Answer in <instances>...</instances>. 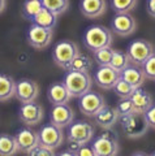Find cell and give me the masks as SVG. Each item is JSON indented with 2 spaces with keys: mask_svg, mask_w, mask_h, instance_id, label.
<instances>
[{
  "mask_svg": "<svg viewBox=\"0 0 155 156\" xmlns=\"http://www.w3.org/2000/svg\"><path fill=\"white\" fill-rule=\"evenodd\" d=\"M120 73L110 65H100L94 74V83L102 90H112L115 83L119 81Z\"/></svg>",
  "mask_w": 155,
  "mask_h": 156,
  "instance_id": "13",
  "label": "cell"
},
{
  "mask_svg": "<svg viewBox=\"0 0 155 156\" xmlns=\"http://www.w3.org/2000/svg\"><path fill=\"white\" fill-rule=\"evenodd\" d=\"M147 12L150 16L155 18V0H147Z\"/></svg>",
  "mask_w": 155,
  "mask_h": 156,
  "instance_id": "38",
  "label": "cell"
},
{
  "mask_svg": "<svg viewBox=\"0 0 155 156\" xmlns=\"http://www.w3.org/2000/svg\"><path fill=\"white\" fill-rule=\"evenodd\" d=\"M14 136H16V140H17V144H18V150H20L21 152H25V154H29L38 143H39L38 133L30 128L20 129Z\"/></svg>",
  "mask_w": 155,
  "mask_h": 156,
  "instance_id": "17",
  "label": "cell"
},
{
  "mask_svg": "<svg viewBox=\"0 0 155 156\" xmlns=\"http://www.w3.org/2000/svg\"><path fill=\"white\" fill-rule=\"evenodd\" d=\"M29 155H35V156H54L55 155V151L52 147H48L46 144H42V143H38L35 147H34Z\"/></svg>",
  "mask_w": 155,
  "mask_h": 156,
  "instance_id": "34",
  "label": "cell"
},
{
  "mask_svg": "<svg viewBox=\"0 0 155 156\" xmlns=\"http://www.w3.org/2000/svg\"><path fill=\"white\" fill-rule=\"evenodd\" d=\"M81 146H82V144L74 142V140H69V139H68V150H69L70 152H73L74 155H77V151L80 150Z\"/></svg>",
  "mask_w": 155,
  "mask_h": 156,
  "instance_id": "37",
  "label": "cell"
},
{
  "mask_svg": "<svg viewBox=\"0 0 155 156\" xmlns=\"http://www.w3.org/2000/svg\"><path fill=\"white\" fill-rule=\"evenodd\" d=\"M80 52L78 46L74 42L70 41H61L54 47L52 50V58H54L55 64L59 65L63 69H67L69 62L72 61L77 53Z\"/></svg>",
  "mask_w": 155,
  "mask_h": 156,
  "instance_id": "6",
  "label": "cell"
},
{
  "mask_svg": "<svg viewBox=\"0 0 155 156\" xmlns=\"http://www.w3.org/2000/svg\"><path fill=\"white\" fill-rule=\"evenodd\" d=\"M43 9L42 0H26L22 5V14L27 20H31Z\"/></svg>",
  "mask_w": 155,
  "mask_h": 156,
  "instance_id": "27",
  "label": "cell"
},
{
  "mask_svg": "<svg viewBox=\"0 0 155 156\" xmlns=\"http://www.w3.org/2000/svg\"><path fill=\"white\" fill-rule=\"evenodd\" d=\"M112 53H114V50L111 48V46L99 48V50L94 51V60L99 66L100 65H110L111 58H112Z\"/></svg>",
  "mask_w": 155,
  "mask_h": 156,
  "instance_id": "31",
  "label": "cell"
},
{
  "mask_svg": "<svg viewBox=\"0 0 155 156\" xmlns=\"http://www.w3.org/2000/svg\"><path fill=\"white\" fill-rule=\"evenodd\" d=\"M128 56L130 62L134 65L141 66L147 58L155 53V47L151 42L145 41V39H135L128 46Z\"/></svg>",
  "mask_w": 155,
  "mask_h": 156,
  "instance_id": "5",
  "label": "cell"
},
{
  "mask_svg": "<svg viewBox=\"0 0 155 156\" xmlns=\"http://www.w3.org/2000/svg\"><path fill=\"white\" fill-rule=\"evenodd\" d=\"M56 22H57V14L52 13L51 11H48V9L45 7H43L42 11L33 18V23H37V25L46 27V29H51V30L55 29Z\"/></svg>",
  "mask_w": 155,
  "mask_h": 156,
  "instance_id": "23",
  "label": "cell"
},
{
  "mask_svg": "<svg viewBox=\"0 0 155 156\" xmlns=\"http://www.w3.org/2000/svg\"><path fill=\"white\" fill-rule=\"evenodd\" d=\"M106 104V100L102 94L95 91H88L84 95L78 96V108L82 115L86 117H94L102 107Z\"/></svg>",
  "mask_w": 155,
  "mask_h": 156,
  "instance_id": "8",
  "label": "cell"
},
{
  "mask_svg": "<svg viewBox=\"0 0 155 156\" xmlns=\"http://www.w3.org/2000/svg\"><path fill=\"white\" fill-rule=\"evenodd\" d=\"M50 121L59 128H67L72 121H74V112L70 105L67 104H57L54 105L50 112Z\"/></svg>",
  "mask_w": 155,
  "mask_h": 156,
  "instance_id": "15",
  "label": "cell"
},
{
  "mask_svg": "<svg viewBox=\"0 0 155 156\" xmlns=\"http://www.w3.org/2000/svg\"><path fill=\"white\" fill-rule=\"evenodd\" d=\"M94 133L95 129L90 122H86V121H74L73 122L72 121L68 125L67 135L69 140H74L80 144H86L93 139Z\"/></svg>",
  "mask_w": 155,
  "mask_h": 156,
  "instance_id": "7",
  "label": "cell"
},
{
  "mask_svg": "<svg viewBox=\"0 0 155 156\" xmlns=\"http://www.w3.org/2000/svg\"><path fill=\"white\" fill-rule=\"evenodd\" d=\"M119 120L120 124H121L124 134L130 139L141 138L149 130V124L146 121V117H145V113L133 112L130 115L119 117Z\"/></svg>",
  "mask_w": 155,
  "mask_h": 156,
  "instance_id": "3",
  "label": "cell"
},
{
  "mask_svg": "<svg viewBox=\"0 0 155 156\" xmlns=\"http://www.w3.org/2000/svg\"><path fill=\"white\" fill-rule=\"evenodd\" d=\"M112 90L115 91V94L117 95L120 99H125V98H130V95H132L133 91L135 90V87H133L129 82H127L125 80H123V78L120 77L119 81L115 83Z\"/></svg>",
  "mask_w": 155,
  "mask_h": 156,
  "instance_id": "29",
  "label": "cell"
},
{
  "mask_svg": "<svg viewBox=\"0 0 155 156\" xmlns=\"http://www.w3.org/2000/svg\"><path fill=\"white\" fill-rule=\"evenodd\" d=\"M145 117H146L149 128L155 129V104H153L146 112H145Z\"/></svg>",
  "mask_w": 155,
  "mask_h": 156,
  "instance_id": "35",
  "label": "cell"
},
{
  "mask_svg": "<svg viewBox=\"0 0 155 156\" xmlns=\"http://www.w3.org/2000/svg\"><path fill=\"white\" fill-rule=\"evenodd\" d=\"M94 121L102 129H112L115 124L119 121V113L115 107L104 104L94 115Z\"/></svg>",
  "mask_w": 155,
  "mask_h": 156,
  "instance_id": "16",
  "label": "cell"
},
{
  "mask_svg": "<svg viewBox=\"0 0 155 156\" xmlns=\"http://www.w3.org/2000/svg\"><path fill=\"white\" fill-rule=\"evenodd\" d=\"M137 30V21L130 13H116L111 21V31L119 37H129Z\"/></svg>",
  "mask_w": 155,
  "mask_h": 156,
  "instance_id": "9",
  "label": "cell"
},
{
  "mask_svg": "<svg viewBox=\"0 0 155 156\" xmlns=\"http://www.w3.org/2000/svg\"><path fill=\"white\" fill-rule=\"evenodd\" d=\"M93 68V60L84 53L78 52L77 55L72 58L67 70H77V72H90Z\"/></svg>",
  "mask_w": 155,
  "mask_h": 156,
  "instance_id": "24",
  "label": "cell"
},
{
  "mask_svg": "<svg viewBox=\"0 0 155 156\" xmlns=\"http://www.w3.org/2000/svg\"><path fill=\"white\" fill-rule=\"evenodd\" d=\"M130 58L128 56L127 52H123V51H114L112 53V58H111V62H110V66H112L115 70H117L119 73L124 70L128 65H130Z\"/></svg>",
  "mask_w": 155,
  "mask_h": 156,
  "instance_id": "26",
  "label": "cell"
},
{
  "mask_svg": "<svg viewBox=\"0 0 155 156\" xmlns=\"http://www.w3.org/2000/svg\"><path fill=\"white\" fill-rule=\"evenodd\" d=\"M80 11L88 18H99L107 11L106 0H81Z\"/></svg>",
  "mask_w": 155,
  "mask_h": 156,
  "instance_id": "19",
  "label": "cell"
},
{
  "mask_svg": "<svg viewBox=\"0 0 155 156\" xmlns=\"http://www.w3.org/2000/svg\"><path fill=\"white\" fill-rule=\"evenodd\" d=\"M82 41H84V44L88 50L94 52L99 48L112 44L114 33L103 25H93L85 30Z\"/></svg>",
  "mask_w": 155,
  "mask_h": 156,
  "instance_id": "1",
  "label": "cell"
},
{
  "mask_svg": "<svg viewBox=\"0 0 155 156\" xmlns=\"http://www.w3.org/2000/svg\"><path fill=\"white\" fill-rule=\"evenodd\" d=\"M43 117H45V111L42 105L34 101H27L22 103L20 108V120L27 126H34L42 122Z\"/></svg>",
  "mask_w": 155,
  "mask_h": 156,
  "instance_id": "12",
  "label": "cell"
},
{
  "mask_svg": "<svg viewBox=\"0 0 155 156\" xmlns=\"http://www.w3.org/2000/svg\"><path fill=\"white\" fill-rule=\"evenodd\" d=\"M120 77L125 80L127 82H129L133 87H141L145 82V76H143V72L141 69V66L138 65H134V64H130L125 68L124 70L120 72Z\"/></svg>",
  "mask_w": 155,
  "mask_h": 156,
  "instance_id": "21",
  "label": "cell"
},
{
  "mask_svg": "<svg viewBox=\"0 0 155 156\" xmlns=\"http://www.w3.org/2000/svg\"><path fill=\"white\" fill-rule=\"evenodd\" d=\"M94 152L96 156H114L119 154V142L116 133L111 129H104L99 136L94 139L93 144Z\"/></svg>",
  "mask_w": 155,
  "mask_h": 156,
  "instance_id": "4",
  "label": "cell"
},
{
  "mask_svg": "<svg viewBox=\"0 0 155 156\" xmlns=\"http://www.w3.org/2000/svg\"><path fill=\"white\" fill-rule=\"evenodd\" d=\"M141 69H142L143 76L146 80L155 81V53H153L141 65Z\"/></svg>",
  "mask_w": 155,
  "mask_h": 156,
  "instance_id": "32",
  "label": "cell"
},
{
  "mask_svg": "<svg viewBox=\"0 0 155 156\" xmlns=\"http://www.w3.org/2000/svg\"><path fill=\"white\" fill-rule=\"evenodd\" d=\"M16 136L9 134H0V156H11L18 152Z\"/></svg>",
  "mask_w": 155,
  "mask_h": 156,
  "instance_id": "25",
  "label": "cell"
},
{
  "mask_svg": "<svg viewBox=\"0 0 155 156\" xmlns=\"http://www.w3.org/2000/svg\"><path fill=\"white\" fill-rule=\"evenodd\" d=\"M115 13H129L137 7V0H111Z\"/></svg>",
  "mask_w": 155,
  "mask_h": 156,
  "instance_id": "30",
  "label": "cell"
},
{
  "mask_svg": "<svg viewBox=\"0 0 155 156\" xmlns=\"http://www.w3.org/2000/svg\"><path fill=\"white\" fill-rule=\"evenodd\" d=\"M52 38H54V30L51 29L42 27L37 23L29 27L27 31V42L31 47L37 48V50H43L51 44Z\"/></svg>",
  "mask_w": 155,
  "mask_h": 156,
  "instance_id": "10",
  "label": "cell"
},
{
  "mask_svg": "<svg viewBox=\"0 0 155 156\" xmlns=\"http://www.w3.org/2000/svg\"><path fill=\"white\" fill-rule=\"evenodd\" d=\"M77 155L78 156H96L93 147H91V146H86V144L81 146L80 150L77 151Z\"/></svg>",
  "mask_w": 155,
  "mask_h": 156,
  "instance_id": "36",
  "label": "cell"
},
{
  "mask_svg": "<svg viewBox=\"0 0 155 156\" xmlns=\"http://www.w3.org/2000/svg\"><path fill=\"white\" fill-rule=\"evenodd\" d=\"M5 7H7V0H0V13L5 11Z\"/></svg>",
  "mask_w": 155,
  "mask_h": 156,
  "instance_id": "39",
  "label": "cell"
},
{
  "mask_svg": "<svg viewBox=\"0 0 155 156\" xmlns=\"http://www.w3.org/2000/svg\"><path fill=\"white\" fill-rule=\"evenodd\" d=\"M42 4L45 8L57 16L64 13L69 8V0H42Z\"/></svg>",
  "mask_w": 155,
  "mask_h": 156,
  "instance_id": "28",
  "label": "cell"
},
{
  "mask_svg": "<svg viewBox=\"0 0 155 156\" xmlns=\"http://www.w3.org/2000/svg\"><path fill=\"white\" fill-rule=\"evenodd\" d=\"M47 98H48V100H50L51 104L57 105V104L69 103V100L73 96H72L69 90L67 89L64 82H55V83H52L50 87H48Z\"/></svg>",
  "mask_w": 155,
  "mask_h": 156,
  "instance_id": "18",
  "label": "cell"
},
{
  "mask_svg": "<svg viewBox=\"0 0 155 156\" xmlns=\"http://www.w3.org/2000/svg\"><path fill=\"white\" fill-rule=\"evenodd\" d=\"M153 155H154V156H155V152H153Z\"/></svg>",
  "mask_w": 155,
  "mask_h": 156,
  "instance_id": "40",
  "label": "cell"
},
{
  "mask_svg": "<svg viewBox=\"0 0 155 156\" xmlns=\"http://www.w3.org/2000/svg\"><path fill=\"white\" fill-rule=\"evenodd\" d=\"M39 95V86L35 81L23 78L16 82V91L14 96L21 103H27V101H34Z\"/></svg>",
  "mask_w": 155,
  "mask_h": 156,
  "instance_id": "14",
  "label": "cell"
},
{
  "mask_svg": "<svg viewBox=\"0 0 155 156\" xmlns=\"http://www.w3.org/2000/svg\"><path fill=\"white\" fill-rule=\"evenodd\" d=\"M93 78L89 72H77V70H68L64 77V85L69 90L72 96L78 98L88 92L93 87Z\"/></svg>",
  "mask_w": 155,
  "mask_h": 156,
  "instance_id": "2",
  "label": "cell"
},
{
  "mask_svg": "<svg viewBox=\"0 0 155 156\" xmlns=\"http://www.w3.org/2000/svg\"><path fill=\"white\" fill-rule=\"evenodd\" d=\"M133 103L134 107V112H138V113H145L150 107L154 104V99L150 92H147L146 90H143L142 87H137L133 94L129 98Z\"/></svg>",
  "mask_w": 155,
  "mask_h": 156,
  "instance_id": "20",
  "label": "cell"
},
{
  "mask_svg": "<svg viewBox=\"0 0 155 156\" xmlns=\"http://www.w3.org/2000/svg\"><path fill=\"white\" fill-rule=\"evenodd\" d=\"M116 111L119 113V117H123V116H127V115H130L134 112V107H133V103L129 98H125V99H121L116 105Z\"/></svg>",
  "mask_w": 155,
  "mask_h": 156,
  "instance_id": "33",
  "label": "cell"
},
{
  "mask_svg": "<svg viewBox=\"0 0 155 156\" xmlns=\"http://www.w3.org/2000/svg\"><path fill=\"white\" fill-rule=\"evenodd\" d=\"M16 81L5 73H0V101H7L14 96Z\"/></svg>",
  "mask_w": 155,
  "mask_h": 156,
  "instance_id": "22",
  "label": "cell"
},
{
  "mask_svg": "<svg viewBox=\"0 0 155 156\" xmlns=\"http://www.w3.org/2000/svg\"><path fill=\"white\" fill-rule=\"evenodd\" d=\"M38 138H39V143L52 147L54 150L60 147L63 142H64L63 129L51 122L42 126V129L38 131Z\"/></svg>",
  "mask_w": 155,
  "mask_h": 156,
  "instance_id": "11",
  "label": "cell"
}]
</instances>
